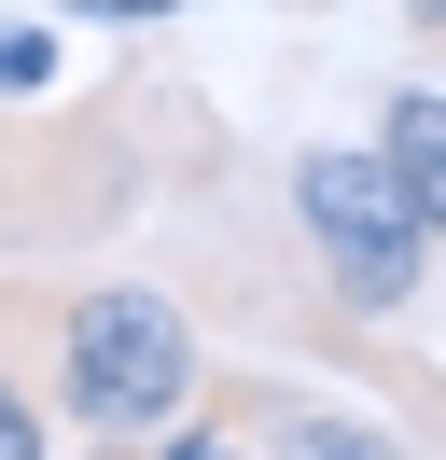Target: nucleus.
<instances>
[{"label":"nucleus","mask_w":446,"mask_h":460,"mask_svg":"<svg viewBox=\"0 0 446 460\" xmlns=\"http://www.w3.org/2000/svg\"><path fill=\"white\" fill-rule=\"evenodd\" d=\"M195 321L167 307L154 279H70L42 307V404H56V432H84V447H154L167 419L195 404Z\"/></svg>","instance_id":"f257e3e1"},{"label":"nucleus","mask_w":446,"mask_h":460,"mask_svg":"<svg viewBox=\"0 0 446 460\" xmlns=\"http://www.w3.org/2000/svg\"><path fill=\"white\" fill-rule=\"evenodd\" d=\"M293 224H307V252H321V279H334L349 321H405L418 293H433V252H446V237L390 196L377 154L307 140V154H293Z\"/></svg>","instance_id":"f03ea898"},{"label":"nucleus","mask_w":446,"mask_h":460,"mask_svg":"<svg viewBox=\"0 0 446 460\" xmlns=\"http://www.w3.org/2000/svg\"><path fill=\"white\" fill-rule=\"evenodd\" d=\"M210 391V419L237 432L251 460H418V432H390L377 404H334V391H307V376H195Z\"/></svg>","instance_id":"7ed1b4c3"},{"label":"nucleus","mask_w":446,"mask_h":460,"mask_svg":"<svg viewBox=\"0 0 446 460\" xmlns=\"http://www.w3.org/2000/svg\"><path fill=\"white\" fill-rule=\"evenodd\" d=\"M377 168H390V196L446 237V84H433V70H418V84H390V112H377Z\"/></svg>","instance_id":"20e7f679"},{"label":"nucleus","mask_w":446,"mask_h":460,"mask_svg":"<svg viewBox=\"0 0 446 460\" xmlns=\"http://www.w3.org/2000/svg\"><path fill=\"white\" fill-rule=\"evenodd\" d=\"M0 460H56V404H42V376L14 363V335H0Z\"/></svg>","instance_id":"39448f33"},{"label":"nucleus","mask_w":446,"mask_h":460,"mask_svg":"<svg viewBox=\"0 0 446 460\" xmlns=\"http://www.w3.org/2000/svg\"><path fill=\"white\" fill-rule=\"evenodd\" d=\"M42 84H56V29H0V112H28Z\"/></svg>","instance_id":"423d86ee"},{"label":"nucleus","mask_w":446,"mask_h":460,"mask_svg":"<svg viewBox=\"0 0 446 460\" xmlns=\"http://www.w3.org/2000/svg\"><path fill=\"white\" fill-rule=\"evenodd\" d=\"M126 460H251V447H237L223 419H195V404H182V419H167L154 447H126Z\"/></svg>","instance_id":"0eeeda50"},{"label":"nucleus","mask_w":446,"mask_h":460,"mask_svg":"<svg viewBox=\"0 0 446 460\" xmlns=\"http://www.w3.org/2000/svg\"><path fill=\"white\" fill-rule=\"evenodd\" d=\"M70 14H98V29H154V14H182V0H70Z\"/></svg>","instance_id":"6e6552de"}]
</instances>
